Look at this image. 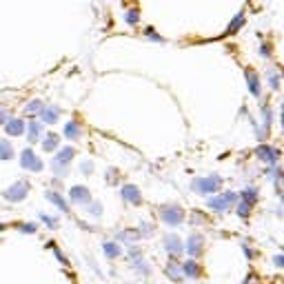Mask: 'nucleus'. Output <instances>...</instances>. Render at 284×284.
Masks as SVG:
<instances>
[{
    "label": "nucleus",
    "mask_w": 284,
    "mask_h": 284,
    "mask_svg": "<svg viewBox=\"0 0 284 284\" xmlns=\"http://www.w3.org/2000/svg\"><path fill=\"white\" fill-rule=\"evenodd\" d=\"M102 253H105L109 260H116V258H120V255H122V247L111 240V242H105V244H102Z\"/></svg>",
    "instance_id": "obj_24"
},
{
    "label": "nucleus",
    "mask_w": 284,
    "mask_h": 284,
    "mask_svg": "<svg viewBox=\"0 0 284 284\" xmlns=\"http://www.w3.org/2000/svg\"><path fill=\"white\" fill-rule=\"evenodd\" d=\"M222 178L220 176H207V178H196L191 182V189L200 196H213L215 191H220Z\"/></svg>",
    "instance_id": "obj_5"
},
{
    "label": "nucleus",
    "mask_w": 284,
    "mask_h": 284,
    "mask_svg": "<svg viewBox=\"0 0 284 284\" xmlns=\"http://www.w3.org/2000/svg\"><path fill=\"white\" fill-rule=\"evenodd\" d=\"M244 80H247V87H249L251 96H255V98L262 96V80H260L258 71L247 67V69H244Z\"/></svg>",
    "instance_id": "obj_11"
},
{
    "label": "nucleus",
    "mask_w": 284,
    "mask_h": 284,
    "mask_svg": "<svg viewBox=\"0 0 284 284\" xmlns=\"http://www.w3.org/2000/svg\"><path fill=\"white\" fill-rule=\"evenodd\" d=\"M116 176H118V171H116V169H109V182H111V184H113V182H116V180H118Z\"/></svg>",
    "instance_id": "obj_42"
},
{
    "label": "nucleus",
    "mask_w": 284,
    "mask_h": 284,
    "mask_svg": "<svg viewBox=\"0 0 284 284\" xmlns=\"http://www.w3.org/2000/svg\"><path fill=\"white\" fill-rule=\"evenodd\" d=\"M144 34H146V38H149V40H153V42H164L162 38H160V36L155 34L153 29H151V27H146V29H144Z\"/></svg>",
    "instance_id": "obj_37"
},
{
    "label": "nucleus",
    "mask_w": 284,
    "mask_h": 284,
    "mask_svg": "<svg viewBox=\"0 0 284 284\" xmlns=\"http://www.w3.org/2000/svg\"><path fill=\"white\" fill-rule=\"evenodd\" d=\"M180 269H182V276L187 278V280H198V278L202 276V269H200V264L196 262V258H189L187 262L180 264Z\"/></svg>",
    "instance_id": "obj_14"
},
{
    "label": "nucleus",
    "mask_w": 284,
    "mask_h": 284,
    "mask_svg": "<svg viewBox=\"0 0 284 284\" xmlns=\"http://www.w3.org/2000/svg\"><path fill=\"white\" fill-rule=\"evenodd\" d=\"M31 191V184L27 182V180H16V182L11 184V187H7L0 196H2L4 202H9V205H16V202H22L27 196H29Z\"/></svg>",
    "instance_id": "obj_2"
},
{
    "label": "nucleus",
    "mask_w": 284,
    "mask_h": 284,
    "mask_svg": "<svg viewBox=\"0 0 284 284\" xmlns=\"http://www.w3.org/2000/svg\"><path fill=\"white\" fill-rule=\"evenodd\" d=\"M2 229H4V224H0V231H2Z\"/></svg>",
    "instance_id": "obj_45"
},
{
    "label": "nucleus",
    "mask_w": 284,
    "mask_h": 284,
    "mask_svg": "<svg viewBox=\"0 0 284 284\" xmlns=\"http://www.w3.org/2000/svg\"><path fill=\"white\" fill-rule=\"evenodd\" d=\"M49 249L54 251V255L60 260V262H63V264H67V258H65V255H63V251H60L58 247H56V244H49Z\"/></svg>",
    "instance_id": "obj_38"
},
{
    "label": "nucleus",
    "mask_w": 284,
    "mask_h": 284,
    "mask_svg": "<svg viewBox=\"0 0 284 284\" xmlns=\"http://www.w3.org/2000/svg\"><path fill=\"white\" fill-rule=\"evenodd\" d=\"M118 240H120V242L136 244L140 240V233H138V229H122V231H118Z\"/></svg>",
    "instance_id": "obj_25"
},
{
    "label": "nucleus",
    "mask_w": 284,
    "mask_h": 284,
    "mask_svg": "<svg viewBox=\"0 0 284 284\" xmlns=\"http://www.w3.org/2000/svg\"><path fill=\"white\" fill-rule=\"evenodd\" d=\"M273 264H276V269H282V267H284V255L278 253L276 258H273Z\"/></svg>",
    "instance_id": "obj_39"
},
{
    "label": "nucleus",
    "mask_w": 284,
    "mask_h": 284,
    "mask_svg": "<svg viewBox=\"0 0 284 284\" xmlns=\"http://www.w3.org/2000/svg\"><path fill=\"white\" fill-rule=\"evenodd\" d=\"M164 276H167L171 282H176V284H182L184 282L182 269H180V262H176V260H171V262L164 267Z\"/></svg>",
    "instance_id": "obj_15"
},
{
    "label": "nucleus",
    "mask_w": 284,
    "mask_h": 284,
    "mask_svg": "<svg viewBox=\"0 0 284 284\" xmlns=\"http://www.w3.org/2000/svg\"><path fill=\"white\" fill-rule=\"evenodd\" d=\"M42 149L45 151H58L60 149V136L58 134H47L45 138H42Z\"/></svg>",
    "instance_id": "obj_22"
},
{
    "label": "nucleus",
    "mask_w": 284,
    "mask_h": 284,
    "mask_svg": "<svg viewBox=\"0 0 284 284\" xmlns=\"http://www.w3.org/2000/svg\"><path fill=\"white\" fill-rule=\"evenodd\" d=\"M202 251H205V238L200 233H191L184 242V253H189V258H198L202 255Z\"/></svg>",
    "instance_id": "obj_9"
},
{
    "label": "nucleus",
    "mask_w": 284,
    "mask_h": 284,
    "mask_svg": "<svg viewBox=\"0 0 284 284\" xmlns=\"http://www.w3.org/2000/svg\"><path fill=\"white\" fill-rule=\"evenodd\" d=\"M255 155H258L260 162H264L267 167H273V164H278V160H280V151H278L276 146H271L269 142H260L258 149H255Z\"/></svg>",
    "instance_id": "obj_7"
},
{
    "label": "nucleus",
    "mask_w": 284,
    "mask_h": 284,
    "mask_svg": "<svg viewBox=\"0 0 284 284\" xmlns=\"http://www.w3.org/2000/svg\"><path fill=\"white\" fill-rule=\"evenodd\" d=\"M18 231L31 235V233H36V224H34V222H22V224H18Z\"/></svg>",
    "instance_id": "obj_35"
},
{
    "label": "nucleus",
    "mask_w": 284,
    "mask_h": 284,
    "mask_svg": "<svg viewBox=\"0 0 284 284\" xmlns=\"http://www.w3.org/2000/svg\"><path fill=\"white\" fill-rule=\"evenodd\" d=\"M80 171H82L84 176H91V173H93V162H91V160H84V162L80 164Z\"/></svg>",
    "instance_id": "obj_36"
},
{
    "label": "nucleus",
    "mask_w": 284,
    "mask_h": 284,
    "mask_svg": "<svg viewBox=\"0 0 284 284\" xmlns=\"http://www.w3.org/2000/svg\"><path fill=\"white\" fill-rule=\"evenodd\" d=\"M267 80H269V87H271L273 91L280 89V71L278 69H269L267 71Z\"/></svg>",
    "instance_id": "obj_28"
},
{
    "label": "nucleus",
    "mask_w": 284,
    "mask_h": 284,
    "mask_svg": "<svg viewBox=\"0 0 284 284\" xmlns=\"http://www.w3.org/2000/svg\"><path fill=\"white\" fill-rule=\"evenodd\" d=\"M87 215H91L93 220H98V217L102 215V205L100 202H96V200H91V202H87Z\"/></svg>",
    "instance_id": "obj_29"
},
{
    "label": "nucleus",
    "mask_w": 284,
    "mask_h": 284,
    "mask_svg": "<svg viewBox=\"0 0 284 284\" xmlns=\"http://www.w3.org/2000/svg\"><path fill=\"white\" fill-rule=\"evenodd\" d=\"M60 120V107H42L40 122L42 125H56Z\"/></svg>",
    "instance_id": "obj_17"
},
{
    "label": "nucleus",
    "mask_w": 284,
    "mask_h": 284,
    "mask_svg": "<svg viewBox=\"0 0 284 284\" xmlns=\"http://www.w3.org/2000/svg\"><path fill=\"white\" fill-rule=\"evenodd\" d=\"M9 118V113L4 111V109H0V125H4V120Z\"/></svg>",
    "instance_id": "obj_43"
},
{
    "label": "nucleus",
    "mask_w": 284,
    "mask_h": 284,
    "mask_svg": "<svg viewBox=\"0 0 284 284\" xmlns=\"http://www.w3.org/2000/svg\"><path fill=\"white\" fill-rule=\"evenodd\" d=\"M244 22H247V18H244V11H240L238 16L231 20V25L226 27V31H224V36H233V34H238L240 29L244 27Z\"/></svg>",
    "instance_id": "obj_21"
},
{
    "label": "nucleus",
    "mask_w": 284,
    "mask_h": 284,
    "mask_svg": "<svg viewBox=\"0 0 284 284\" xmlns=\"http://www.w3.org/2000/svg\"><path fill=\"white\" fill-rule=\"evenodd\" d=\"M238 200H242V202H249L251 207L258 202V189H253V187H247L244 191H240L238 193Z\"/></svg>",
    "instance_id": "obj_26"
},
{
    "label": "nucleus",
    "mask_w": 284,
    "mask_h": 284,
    "mask_svg": "<svg viewBox=\"0 0 284 284\" xmlns=\"http://www.w3.org/2000/svg\"><path fill=\"white\" fill-rule=\"evenodd\" d=\"M38 220H40V222H45V224H47V229H51V231H54V229H58V226H60V222H58V217H51V215H47V213H38Z\"/></svg>",
    "instance_id": "obj_31"
},
{
    "label": "nucleus",
    "mask_w": 284,
    "mask_h": 284,
    "mask_svg": "<svg viewBox=\"0 0 284 284\" xmlns=\"http://www.w3.org/2000/svg\"><path fill=\"white\" fill-rule=\"evenodd\" d=\"M233 207H235V213H238V215L242 217V220H247L249 213H251V209H253V207H251L249 202H242V200H238Z\"/></svg>",
    "instance_id": "obj_30"
},
{
    "label": "nucleus",
    "mask_w": 284,
    "mask_h": 284,
    "mask_svg": "<svg viewBox=\"0 0 284 284\" xmlns=\"http://www.w3.org/2000/svg\"><path fill=\"white\" fill-rule=\"evenodd\" d=\"M65 138H67L69 142H75L80 138V136H82V129H80V122L78 120H69L67 125H65Z\"/></svg>",
    "instance_id": "obj_19"
},
{
    "label": "nucleus",
    "mask_w": 284,
    "mask_h": 284,
    "mask_svg": "<svg viewBox=\"0 0 284 284\" xmlns=\"http://www.w3.org/2000/svg\"><path fill=\"white\" fill-rule=\"evenodd\" d=\"M131 267H134V271H136V273H140L142 278H149V276H151V267H149V262H146L144 258H136V260H131Z\"/></svg>",
    "instance_id": "obj_23"
},
{
    "label": "nucleus",
    "mask_w": 284,
    "mask_h": 284,
    "mask_svg": "<svg viewBox=\"0 0 284 284\" xmlns=\"http://www.w3.org/2000/svg\"><path fill=\"white\" fill-rule=\"evenodd\" d=\"M242 249H244V255H247L249 260H251V258H253V255H255V253H253V249H251L249 244H242Z\"/></svg>",
    "instance_id": "obj_41"
},
{
    "label": "nucleus",
    "mask_w": 284,
    "mask_h": 284,
    "mask_svg": "<svg viewBox=\"0 0 284 284\" xmlns=\"http://www.w3.org/2000/svg\"><path fill=\"white\" fill-rule=\"evenodd\" d=\"M138 233H140V238H153V224L151 222H140Z\"/></svg>",
    "instance_id": "obj_33"
},
{
    "label": "nucleus",
    "mask_w": 284,
    "mask_h": 284,
    "mask_svg": "<svg viewBox=\"0 0 284 284\" xmlns=\"http://www.w3.org/2000/svg\"><path fill=\"white\" fill-rule=\"evenodd\" d=\"M162 244H164V251L171 255V260H178L184 253V242L178 233H167L162 238Z\"/></svg>",
    "instance_id": "obj_8"
},
{
    "label": "nucleus",
    "mask_w": 284,
    "mask_h": 284,
    "mask_svg": "<svg viewBox=\"0 0 284 284\" xmlns=\"http://www.w3.org/2000/svg\"><path fill=\"white\" fill-rule=\"evenodd\" d=\"M13 155H16L13 144L7 138H0V162H9V160H13Z\"/></svg>",
    "instance_id": "obj_20"
},
{
    "label": "nucleus",
    "mask_w": 284,
    "mask_h": 284,
    "mask_svg": "<svg viewBox=\"0 0 284 284\" xmlns=\"http://www.w3.org/2000/svg\"><path fill=\"white\" fill-rule=\"evenodd\" d=\"M122 200L129 202L131 207H140L142 205V193L136 184H125L122 187Z\"/></svg>",
    "instance_id": "obj_12"
},
{
    "label": "nucleus",
    "mask_w": 284,
    "mask_h": 284,
    "mask_svg": "<svg viewBox=\"0 0 284 284\" xmlns=\"http://www.w3.org/2000/svg\"><path fill=\"white\" fill-rule=\"evenodd\" d=\"M253 282H255L253 276H247V280H244V284H253Z\"/></svg>",
    "instance_id": "obj_44"
},
{
    "label": "nucleus",
    "mask_w": 284,
    "mask_h": 284,
    "mask_svg": "<svg viewBox=\"0 0 284 284\" xmlns=\"http://www.w3.org/2000/svg\"><path fill=\"white\" fill-rule=\"evenodd\" d=\"M125 20H127V25H131V27H136L140 22V13H138V9H129L127 11V16H125Z\"/></svg>",
    "instance_id": "obj_34"
},
{
    "label": "nucleus",
    "mask_w": 284,
    "mask_h": 284,
    "mask_svg": "<svg viewBox=\"0 0 284 284\" xmlns=\"http://www.w3.org/2000/svg\"><path fill=\"white\" fill-rule=\"evenodd\" d=\"M69 200L73 205H87V202H91V191L84 184H73L69 189Z\"/></svg>",
    "instance_id": "obj_10"
},
{
    "label": "nucleus",
    "mask_w": 284,
    "mask_h": 284,
    "mask_svg": "<svg viewBox=\"0 0 284 284\" xmlns=\"http://www.w3.org/2000/svg\"><path fill=\"white\" fill-rule=\"evenodd\" d=\"M238 202V193L235 191H224L220 196H213L207 200V207L213 211V213H226L231 207Z\"/></svg>",
    "instance_id": "obj_4"
},
{
    "label": "nucleus",
    "mask_w": 284,
    "mask_h": 284,
    "mask_svg": "<svg viewBox=\"0 0 284 284\" xmlns=\"http://www.w3.org/2000/svg\"><path fill=\"white\" fill-rule=\"evenodd\" d=\"M2 127H4V134H7V136H13V138L22 136V134H25V129H27L25 120H20V118H7Z\"/></svg>",
    "instance_id": "obj_13"
},
{
    "label": "nucleus",
    "mask_w": 284,
    "mask_h": 284,
    "mask_svg": "<svg viewBox=\"0 0 284 284\" xmlns=\"http://www.w3.org/2000/svg\"><path fill=\"white\" fill-rule=\"evenodd\" d=\"M42 100H29L27 102V107H25V113L27 116H31V118H36V116H40V111H42Z\"/></svg>",
    "instance_id": "obj_27"
},
{
    "label": "nucleus",
    "mask_w": 284,
    "mask_h": 284,
    "mask_svg": "<svg viewBox=\"0 0 284 284\" xmlns=\"http://www.w3.org/2000/svg\"><path fill=\"white\" fill-rule=\"evenodd\" d=\"M20 167L25 169V171H34V173H40L42 169H45V162H42L40 158L36 155L34 149H22L20 151Z\"/></svg>",
    "instance_id": "obj_6"
},
{
    "label": "nucleus",
    "mask_w": 284,
    "mask_h": 284,
    "mask_svg": "<svg viewBox=\"0 0 284 284\" xmlns=\"http://www.w3.org/2000/svg\"><path fill=\"white\" fill-rule=\"evenodd\" d=\"M45 198H47V200H49L51 205H54L60 213H69V205H67V200H65V198L60 196L58 191H47V193H45Z\"/></svg>",
    "instance_id": "obj_18"
},
{
    "label": "nucleus",
    "mask_w": 284,
    "mask_h": 284,
    "mask_svg": "<svg viewBox=\"0 0 284 284\" xmlns=\"http://www.w3.org/2000/svg\"><path fill=\"white\" fill-rule=\"evenodd\" d=\"M42 131H45V125H42V122H36V120H31L29 125H27V129H25V134H27V140H29L31 144H36V142L42 138Z\"/></svg>",
    "instance_id": "obj_16"
},
{
    "label": "nucleus",
    "mask_w": 284,
    "mask_h": 284,
    "mask_svg": "<svg viewBox=\"0 0 284 284\" xmlns=\"http://www.w3.org/2000/svg\"><path fill=\"white\" fill-rule=\"evenodd\" d=\"M73 155H75L73 146H60V149L56 151L54 160H51V171H54V176H58V178L67 176V167L71 164Z\"/></svg>",
    "instance_id": "obj_1"
},
{
    "label": "nucleus",
    "mask_w": 284,
    "mask_h": 284,
    "mask_svg": "<svg viewBox=\"0 0 284 284\" xmlns=\"http://www.w3.org/2000/svg\"><path fill=\"white\" fill-rule=\"evenodd\" d=\"M122 253L127 255V260H129V262H131V260H136V258H142V249L138 247V244H131L129 249H122Z\"/></svg>",
    "instance_id": "obj_32"
},
{
    "label": "nucleus",
    "mask_w": 284,
    "mask_h": 284,
    "mask_svg": "<svg viewBox=\"0 0 284 284\" xmlns=\"http://www.w3.org/2000/svg\"><path fill=\"white\" fill-rule=\"evenodd\" d=\"M260 56L269 58V56H271V47H269V45H262V47H260Z\"/></svg>",
    "instance_id": "obj_40"
},
{
    "label": "nucleus",
    "mask_w": 284,
    "mask_h": 284,
    "mask_svg": "<svg viewBox=\"0 0 284 284\" xmlns=\"http://www.w3.org/2000/svg\"><path fill=\"white\" fill-rule=\"evenodd\" d=\"M158 215H160V220H162L167 226H171V229L180 226L184 222V217H187L184 215V209L178 205H162L158 209Z\"/></svg>",
    "instance_id": "obj_3"
}]
</instances>
